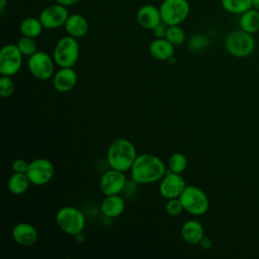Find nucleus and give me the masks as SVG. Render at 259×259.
Returning a JSON list of instances; mask_svg holds the SVG:
<instances>
[{
    "mask_svg": "<svg viewBox=\"0 0 259 259\" xmlns=\"http://www.w3.org/2000/svg\"><path fill=\"white\" fill-rule=\"evenodd\" d=\"M167 171L168 169L163 160L150 153L138 155L130 170L131 179L138 184H150L160 181Z\"/></svg>",
    "mask_w": 259,
    "mask_h": 259,
    "instance_id": "nucleus-1",
    "label": "nucleus"
},
{
    "mask_svg": "<svg viewBox=\"0 0 259 259\" xmlns=\"http://www.w3.org/2000/svg\"><path fill=\"white\" fill-rule=\"evenodd\" d=\"M138 156L135 145L123 138L114 140L107 149L106 161L110 168L127 172L131 170Z\"/></svg>",
    "mask_w": 259,
    "mask_h": 259,
    "instance_id": "nucleus-2",
    "label": "nucleus"
},
{
    "mask_svg": "<svg viewBox=\"0 0 259 259\" xmlns=\"http://www.w3.org/2000/svg\"><path fill=\"white\" fill-rule=\"evenodd\" d=\"M56 223L58 227L66 234L75 236L83 232L86 224L84 213L75 206H63L56 213Z\"/></svg>",
    "mask_w": 259,
    "mask_h": 259,
    "instance_id": "nucleus-3",
    "label": "nucleus"
},
{
    "mask_svg": "<svg viewBox=\"0 0 259 259\" xmlns=\"http://www.w3.org/2000/svg\"><path fill=\"white\" fill-rule=\"evenodd\" d=\"M255 39L252 33L243 29L231 31L225 39L227 52L236 58H245L250 56L255 50Z\"/></svg>",
    "mask_w": 259,
    "mask_h": 259,
    "instance_id": "nucleus-4",
    "label": "nucleus"
},
{
    "mask_svg": "<svg viewBox=\"0 0 259 259\" xmlns=\"http://www.w3.org/2000/svg\"><path fill=\"white\" fill-rule=\"evenodd\" d=\"M80 55V48L76 37L71 35L61 37L54 49L53 58L56 65L61 67H74Z\"/></svg>",
    "mask_w": 259,
    "mask_h": 259,
    "instance_id": "nucleus-5",
    "label": "nucleus"
},
{
    "mask_svg": "<svg viewBox=\"0 0 259 259\" xmlns=\"http://www.w3.org/2000/svg\"><path fill=\"white\" fill-rule=\"evenodd\" d=\"M179 199L186 212L192 215H202L209 207V200L206 193L195 185H187Z\"/></svg>",
    "mask_w": 259,
    "mask_h": 259,
    "instance_id": "nucleus-6",
    "label": "nucleus"
},
{
    "mask_svg": "<svg viewBox=\"0 0 259 259\" xmlns=\"http://www.w3.org/2000/svg\"><path fill=\"white\" fill-rule=\"evenodd\" d=\"M159 9L162 21L168 26L179 25L186 20L190 12L187 0H164Z\"/></svg>",
    "mask_w": 259,
    "mask_h": 259,
    "instance_id": "nucleus-7",
    "label": "nucleus"
},
{
    "mask_svg": "<svg viewBox=\"0 0 259 259\" xmlns=\"http://www.w3.org/2000/svg\"><path fill=\"white\" fill-rule=\"evenodd\" d=\"M55 60L48 53L37 51L27 60L29 73L38 80H48L55 74Z\"/></svg>",
    "mask_w": 259,
    "mask_h": 259,
    "instance_id": "nucleus-8",
    "label": "nucleus"
},
{
    "mask_svg": "<svg viewBox=\"0 0 259 259\" xmlns=\"http://www.w3.org/2000/svg\"><path fill=\"white\" fill-rule=\"evenodd\" d=\"M23 55L17 45L7 44L0 51V73L5 76L16 75L22 66Z\"/></svg>",
    "mask_w": 259,
    "mask_h": 259,
    "instance_id": "nucleus-9",
    "label": "nucleus"
},
{
    "mask_svg": "<svg viewBox=\"0 0 259 259\" xmlns=\"http://www.w3.org/2000/svg\"><path fill=\"white\" fill-rule=\"evenodd\" d=\"M55 174L53 163L46 158H37L29 162L26 175L31 184L41 186L49 183Z\"/></svg>",
    "mask_w": 259,
    "mask_h": 259,
    "instance_id": "nucleus-10",
    "label": "nucleus"
},
{
    "mask_svg": "<svg viewBox=\"0 0 259 259\" xmlns=\"http://www.w3.org/2000/svg\"><path fill=\"white\" fill-rule=\"evenodd\" d=\"M126 181L124 172L110 168L100 177L99 189L104 196L120 194L124 189Z\"/></svg>",
    "mask_w": 259,
    "mask_h": 259,
    "instance_id": "nucleus-11",
    "label": "nucleus"
},
{
    "mask_svg": "<svg viewBox=\"0 0 259 259\" xmlns=\"http://www.w3.org/2000/svg\"><path fill=\"white\" fill-rule=\"evenodd\" d=\"M186 186V181L181 174L168 170L160 180L159 192L166 199L178 198Z\"/></svg>",
    "mask_w": 259,
    "mask_h": 259,
    "instance_id": "nucleus-12",
    "label": "nucleus"
},
{
    "mask_svg": "<svg viewBox=\"0 0 259 259\" xmlns=\"http://www.w3.org/2000/svg\"><path fill=\"white\" fill-rule=\"evenodd\" d=\"M69 17V12L66 6L59 3L50 5L39 13V20L45 28L55 29L65 25Z\"/></svg>",
    "mask_w": 259,
    "mask_h": 259,
    "instance_id": "nucleus-13",
    "label": "nucleus"
},
{
    "mask_svg": "<svg viewBox=\"0 0 259 259\" xmlns=\"http://www.w3.org/2000/svg\"><path fill=\"white\" fill-rule=\"evenodd\" d=\"M78 76L73 67H61L53 76V86L61 93L70 92L77 84Z\"/></svg>",
    "mask_w": 259,
    "mask_h": 259,
    "instance_id": "nucleus-14",
    "label": "nucleus"
},
{
    "mask_svg": "<svg viewBox=\"0 0 259 259\" xmlns=\"http://www.w3.org/2000/svg\"><path fill=\"white\" fill-rule=\"evenodd\" d=\"M13 241L23 247L32 246L37 240V231L29 223H18L16 224L11 232Z\"/></svg>",
    "mask_w": 259,
    "mask_h": 259,
    "instance_id": "nucleus-15",
    "label": "nucleus"
},
{
    "mask_svg": "<svg viewBox=\"0 0 259 259\" xmlns=\"http://www.w3.org/2000/svg\"><path fill=\"white\" fill-rule=\"evenodd\" d=\"M137 21L141 27L152 30L159 22L162 21L160 9L152 4L142 6L137 13Z\"/></svg>",
    "mask_w": 259,
    "mask_h": 259,
    "instance_id": "nucleus-16",
    "label": "nucleus"
},
{
    "mask_svg": "<svg viewBox=\"0 0 259 259\" xmlns=\"http://www.w3.org/2000/svg\"><path fill=\"white\" fill-rule=\"evenodd\" d=\"M125 208V202L120 194L106 195L100 203V211L107 219L119 217Z\"/></svg>",
    "mask_w": 259,
    "mask_h": 259,
    "instance_id": "nucleus-17",
    "label": "nucleus"
},
{
    "mask_svg": "<svg viewBox=\"0 0 259 259\" xmlns=\"http://www.w3.org/2000/svg\"><path fill=\"white\" fill-rule=\"evenodd\" d=\"M181 237L189 245H199L204 237L202 224L196 220L186 221L181 227Z\"/></svg>",
    "mask_w": 259,
    "mask_h": 259,
    "instance_id": "nucleus-18",
    "label": "nucleus"
},
{
    "mask_svg": "<svg viewBox=\"0 0 259 259\" xmlns=\"http://www.w3.org/2000/svg\"><path fill=\"white\" fill-rule=\"evenodd\" d=\"M150 55L159 61H169L173 58L175 49L174 46L167 40L165 37L163 38H155L151 41L149 46Z\"/></svg>",
    "mask_w": 259,
    "mask_h": 259,
    "instance_id": "nucleus-19",
    "label": "nucleus"
},
{
    "mask_svg": "<svg viewBox=\"0 0 259 259\" xmlns=\"http://www.w3.org/2000/svg\"><path fill=\"white\" fill-rule=\"evenodd\" d=\"M64 26L67 33L76 38L84 36L89 30V23L81 14L69 15Z\"/></svg>",
    "mask_w": 259,
    "mask_h": 259,
    "instance_id": "nucleus-20",
    "label": "nucleus"
},
{
    "mask_svg": "<svg viewBox=\"0 0 259 259\" xmlns=\"http://www.w3.org/2000/svg\"><path fill=\"white\" fill-rule=\"evenodd\" d=\"M30 184L31 182L28 176L26 175V173L13 172V174L8 178V181H7L8 190L15 195H20L25 193L29 188Z\"/></svg>",
    "mask_w": 259,
    "mask_h": 259,
    "instance_id": "nucleus-21",
    "label": "nucleus"
},
{
    "mask_svg": "<svg viewBox=\"0 0 259 259\" xmlns=\"http://www.w3.org/2000/svg\"><path fill=\"white\" fill-rule=\"evenodd\" d=\"M240 27L252 34L257 32L259 30V10L250 8L242 13L240 17Z\"/></svg>",
    "mask_w": 259,
    "mask_h": 259,
    "instance_id": "nucleus-22",
    "label": "nucleus"
},
{
    "mask_svg": "<svg viewBox=\"0 0 259 259\" xmlns=\"http://www.w3.org/2000/svg\"><path fill=\"white\" fill-rule=\"evenodd\" d=\"M44 25L41 24L39 18L35 17H26L21 20L19 29L23 36H28L31 38H35L39 36L42 32Z\"/></svg>",
    "mask_w": 259,
    "mask_h": 259,
    "instance_id": "nucleus-23",
    "label": "nucleus"
},
{
    "mask_svg": "<svg viewBox=\"0 0 259 259\" xmlns=\"http://www.w3.org/2000/svg\"><path fill=\"white\" fill-rule=\"evenodd\" d=\"M223 8L233 14H242L252 8V0H221Z\"/></svg>",
    "mask_w": 259,
    "mask_h": 259,
    "instance_id": "nucleus-24",
    "label": "nucleus"
},
{
    "mask_svg": "<svg viewBox=\"0 0 259 259\" xmlns=\"http://www.w3.org/2000/svg\"><path fill=\"white\" fill-rule=\"evenodd\" d=\"M187 167V158L182 153H173L168 160V170L174 173L182 174Z\"/></svg>",
    "mask_w": 259,
    "mask_h": 259,
    "instance_id": "nucleus-25",
    "label": "nucleus"
},
{
    "mask_svg": "<svg viewBox=\"0 0 259 259\" xmlns=\"http://www.w3.org/2000/svg\"><path fill=\"white\" fill-rule=\"evenodd\" d=\"M165 38L169 40L174 47L181 46L185 42L186 35L184 30L179 25H170L167 28Z\"/></svg>",
    "mask_w": 259,
    "mask_h": 259,
    "instance_id": "nucleus-26",
    "label": "nucleus"
},
{
    "mask_svg": "<svg viewBox=\"0 0 259 259\" xmlns=\"http://www.w3.org/2000/svg\"><path fill=\"white\" fill-rule=\"evenodd\" d=\"M17 47L21 54L25 57H30L35 52H37V46L34 41V38L28 37V36H21L17 41Z\"/></svg>",
    "mask_w": 259,
    "mask_h": 259,
    "instance_id": "nucleus-27",
    "label": "nucleus"
},
{
    "mask_svg": "<svg viewBox=\"0 0 259 259\" xmlns=\"http://www.w3.org/2000/svg\"><path fill=\"white\" fill-rule=\"evenodd\" d=\"M208 38L206 35L197 33L192 35L188 41H187V47L191 52H200L204 50L208 46Z\"/></svg>",
    "mask_w": 259,
    "mask_h": 259,
    "instance_id": "nucleus-28",
    "label": "nucleus"
},
{
    "mask_svg": "<svg viewBox=\"0 0 259 259\" xmlns=\"http://www.w3.org/2000/svg\"><path fill=\"white\" fill-rule=\"evenodd\" d=\"M14 91V83L10 76L1 75L0 77V95L3 98L9 97Z\"/></svg>",
    "mask_w": 259,
    "mask_h": 259,
    "instance_id": "nucleus-29",
    "label": "nucleus"
},
{
    "mask_svg": "<svg viewBox=\"0 0 259 259\" xmlns=\"http://www.w3.org/2000/svg\"><path fill=\"white\" fill-rule=\"evenodd\" d=\"M165 210L169 215L176 217V215L181 214L182 211H184V208H183V205L178 197V198L167 199V202L165 204Z\"/></svg>",
    "mask_w": 259,
    "mask_h": 259,
    "instance_id": "nucleus-30",
    "label": "nucleus"
},
{
    "mask_svg": "<svg viewBox=\"0 0 259 259\" xmlns=\"http://www.w3.org/2000/svg\"><path fill=\"white\" fill-rule=\"evenodd\" d=\"M29 163L27 161H25L24 159H15L12 162L11 168L13 170V172H17V173H26L27 168H28Z\"/></svg>",
    "mask_w": 259,
    "mask_h": 259,
    "instance_id": "nucleus-31",
    "label": "nucleus"
},
{
    "mask_svg": "<svg viewBox=\"0 0 259 259\" xmlns=\"http://www.w3.org/2000/svg\"><path fill=\"white\" fill-rule=\"evenodd\" d=\"M167 28H168V25L165 22H163V21L159 22L152 29L155 38H163V37H165L166 36V32H167Z\"/></svg>",
    "mask_w": 259,
    "mask_h": 259,
    "instance_id": "nucleus-32",
    "label": "nucleus"
},
{
    "mask_svg": "<svg viewBox=\"0 0 259 259\" xmlns=\"http://www.w3.org/2000/svg\"><path fill=\"white\" fill-rule=\"evenodd\" d=\"M138 183L135 182L133 179H131V181H126V184L124 186V189H123V193L126 195V196H132L136 193L137 189H138Z\"/></svg>",
    "mask_w": 259,
    "mask_h": 259,
    "instance_id": "nucleus-33",
    "label": "nucleus"
},
{
    "mask_svg": "<svg viewBox=\"0 0 259 259\" xmlns=\"http://www.w3.org/2000/svg\"><path fill=\"white\" fill-rule=\"evenodd\" d=\"M199 246L201 248L205 249V250H208V249H210L212 247V241L209 238H207V237H203L202 240L199 243Z\"/></svg>",
    "mask_w": 259,
    "mask_h": 259,
    "instance_id": "nucleus-34",
    "label": "nucleus"
},
{
    "mask_svg": "<svg viewBox=\"0 0 259 259\" xmlns=\"http://www.w3.org/2000/svg\"><path fill=\"white\" fill-rule=\"evenodd\" d=\"M79 0H56L57 3L61 4V5H64L66 7H69V6H72L74 4H76Z\"/></svg>",
    "mask_w": 259,
    "mask_h": 259,
    "instance_id": "nucleus-35",
    "label": "nucleus"
},
{
    "mask_svg": "<svg viewBox=\"0 0 259 259\" xmlns=\"http://www.w3.org/2000/svg\"><path fill=\"white\" fill-rule=\"evenodd\" d=\"M74 238H75V240H76L78 243H84V242L86 241V236H85V234H84L83 232L78 233L77 235L74 236Z\"/></svg>",
    "mask_w": 259,
    "mask_h": 259,
    "instance_id": "nucleus-36",
    "label": "nucleus"
},
{
    "mask_svg": "<svg viewBox=\"0 0 259 259\" xmlns=\"http://www.w3.org/2000/svg\"><path fill=\"white\" fill-rule=\"evenodd\" d=\"M6 3H7V0H0V11H1V13H3L4 8L6 6Z\"/></svg>",
    "mask_w": 259,
    "mask_h": 259,
    "instance_id": "nucleus-37",
    "label": "nucleus"
},
{
    "mask_svg": "<svg viewBox=\"0 0 259 259\" xmlns=\"http://www.w3.org/2000/svg\"><path fill=\"white\" fill-rule=\"evenodd\" d=\"M252 8L259 10V0H252Z\"/></svg>",
    "mask_w": 259,
    "mask_h": 259,
    "instance_id": "nucleus-38",
    "label": "nucleus"
},
{
    "mask_svg": "<svg viewBox=\"0 0 259 259\" xmlns=\"http://www.w3.org/2000/svg\"><path fill=\"white\" fill-rule=\"evenodd\" d=\"M44 1H51V0H44Z\"/></svg>",
    "mask_w": 259,
    "mask_h": 259,
    "instance_id": "nucleus-39",
    "label": "nucleus"
}]
</instances>
